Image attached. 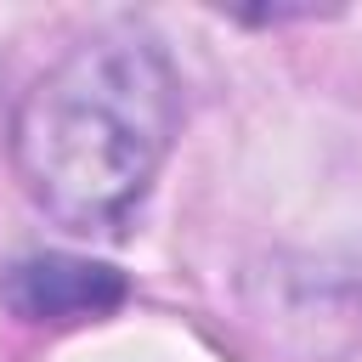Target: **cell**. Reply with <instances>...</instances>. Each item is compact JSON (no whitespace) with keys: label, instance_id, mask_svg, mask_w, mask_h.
Segmentation results:
<instances>
[{"label":"cell","instance_id":"obj_1","mask_svg":"<svg viewBox=\"0 0 362 362\" xmlns=\"http://www.w3.org/2000/svg\"><path fill=\"white\" fill-rule=\"evenodd\" d=\"M181 130V79L141 28H96L45 62L11 113L23 192L74 238H119Z\"/></svg>","mask_w":362,"mask_h":362},{"label":"cell","instance_id":"obj_2","mask_svg":"<svg viewBox=\"0 0 362 362\" xmlns=\"http://www.w3.org/2000/svg\"><path fill=\"white\" fill-rule=\"evenodd\" d=\"M124 300H130L124 272L90 255L45 249V255H17L0 266V305L40 328H74V322L113 317Z\"/></svg>","mask_w":362,"mask_h":362}]
</instances>
